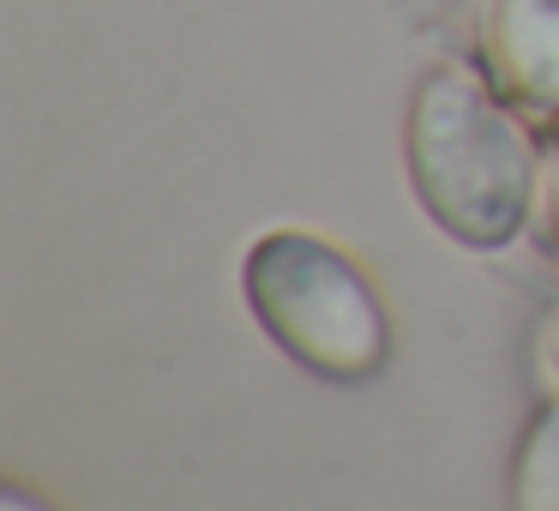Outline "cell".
Returning <instances> with one entry per match:
<instances>
[{"mask_svg": "<svg viewBox=\"0 0 559 511\" xmlns=\"http://www.w3.org/2000/svg\"><path fill=\"white\" fill-rule=\"evenodd\" d=\"M0 511H49V506H37V499H25L19 487H7V494H0Z\"/></svg>", "mask_w": 559, "mask_h": 511, "instance_id": "5", "label": "cell"}, {"mask_svg": "<svg viewBox=\"0 0 559 511\" xmlns=\"http://www.w3.org/2000/svg\"><path fill=\"white\" fill-rule=\"evenodd\" d=\"M511 511H559V397L530 421L511 463Z\"/></svg>", "mask_w": 559, "mask_h": 511, "instance_id": "4", "label": "cell"}, {"mask_svg": "<svg viewBox=\"0 0 559 511\" xmlns=\"http://www.w3.org/2000/svg\"><path fill=\"white\" fill-rule=\"evenodd\" d=\"M487 61L523 109H559V0H493Z\"/></svg>", "mask_w": 559, "mask_h": 511, "instance_id": "3", "label": "cell"}, {"mask_svg": "<svg viewBox=\"0 0 559 511\" xmlns=\"http://www.w3.org/2000/svg\"><path fill=\"white\" fill-rule=\"evenodd\" d=\"M554 241H559V169H554Z\"/></svg>", "mask_w": 559, "mask_h": 511, "instance_id": "7", "label": "cell"}, {"mask_svg": "<svg viewBox=\"0 0 559 511\" xmlns=\"http://www.w3.org/2000/svg\"><path fill=\"white\" fill-rule=\"evenodd\" d=\"M247 307L289 361L355 385L391 361V319L349 253L301 229H271L247 247Z\"/></svg>", "mask_w": 559, "mask_h": 511, "instance_id": "2", "label": "cell"}, {"mask_svg": "<svg viewBox=\"0 0 559 511\" xmlns=\"http://www.w3.org/2000/svg\"><path fill=\"white\" fill-rule=\"evenodd\" d=\"M421 211L463 247H506L535 211V145L475 73L421 79L403 133Z\"/></svg>", "mask_w": 559, "mask_h": 511, "instance_id": "1", "label": "cell"}, {"mask_svg": "<svg viewBox=\"0 0 559 511\" xmlns=\"http://www.w3.org/2000/svg\"><path fill=\"white\" fill-rule=\"evenodd\" d=\"M547 361L559 367V307H554V319H547Z\"/></svg>", "mask_w": 559, "mask_h": 511, "instance_id": "6", "label": "cell"}]
</instances>
